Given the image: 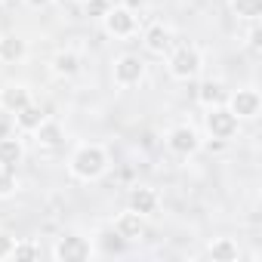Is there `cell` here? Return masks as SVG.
<instances>
[{"label":"cell","instance_id":"obj_8","mask_svg":"<svg viewBox=\"0 0 262 262\" xmlns=\"http://www.w3.org/2000/svg\"><path fill=\"white\" fill-rule=\"evenodd\" d=\"M90 244L77 234H68V237H59L56 247H53V256L59 262H80V259H90Z\"/></svg>","mask_w":262,"mask_h":262},{"label":"cell","instance_id":"obj_14","mask_svg":"<svg viewBox=\"0 0 262 262\" xmlns=\"http://www.w3.org/2000/svg\"><path fill=\"white\" fill-rule=\"evenodd\" d=\"M155 207H158V194L151 188H133L129 191V210L133 213L148 216V213H155Z\"/></svg>","mask_w":262,"mask_h":262},{"label":"cell","instance_id":"obj_1","mask_svg":"<svg viewBox=\"0 0 262 262\" xmlns=\"http://www.w3.org/2000/svg\"><path fill=\"white\" fill-rule=\"evenodd\" d=\"M105 167H108V155L99 145H80L71 155V176L74 179L93 182V179H99L105 173Z\"/></svg>","mask_w":262,"mask_h":262},{"label":"cell","instance_id":"obj_9","mask_svg":"<svg viewBox=\"0 0 262 262\" xmlns=\"http://www.w3.org/2000/svg\"><path fill=\"white\" fill-rule=\"evenodd\" d=\"M31 102V90L25 83H4L0 86V111L16 114Z\"/></svg>","mask_w":262,"mask_h":262},{"label":"cell","instance_id":"obj_16","mask_svg":"<svg viewBox=\"0 0 262 262\" xmlns=\"http://www.w3.org/2000/svg\"><path fill=\"white\" fill-rule=\"evenodd\" d=\"M225 99H228V93H225V86H222L219 80H207V83L198 90V102H201L204 108H216V105H225Z\"/></svg>","mask_w":262,"mask_h":262},{"label":"cell","instance_id":"obj_5","mask_svg":"<svg viewBox=\"0 0 262 262\" xmlns=\"http://www.w3.org/2000/svg\"><path fill=\"white\" fill-rule=\"evenodd\" d=\"M225 108H228L237 120H253V117L259 114V108H262V99H259L256 90H237V93H231V96L225 99Z\"/></svg>","mask_w":262,"mask_h":262},{"label":"cell","instance_id":"obj_4","mask_svg":"<svg viewBox=\"0 0 262 262\" xmlns=\"http://www.w3.org/2000/svg\"><path fill=\"white\" fill-rule=\"evenodd\" d=\"M198 71H201V53L194 47H179L170 56V74L176 80H191Z\"/></svg>","mask_w":262,"mask_h":262},{"label":"cell","instance_id":"obj_7","mask_svg":"<svg viewBox=\"0 0 262 262\" xmlns=\"http://www.w3.org/2000/svg\"><path fill=\"white\" fill-rule=\"evenodd\" d=\"M145 77V62L139 56H120L114 62V83L117 86H136Z\"/></svg>","mask_w":262,"mask_h":262},{"label":"cell","instance_id":"obj_26","mask_svg":"<svg viewBox=\"0 0 262 262\" xmlns=\"http://www.w3.org/2000/svg\"><path fill=\"white\" fill-rule=\"evenodd\" d=\"M25 4H28V7H37V10H40V7H47V4H50V0H25Z\"/></svg>","mask_w":262,"mask_h":262},{"label":"cell","instance_id":"obj_23","mask_svg":"<svg viewBox=\"0 0 262 262\" xmlns=\"http://www.w3.org/2000/svg\"><path fill=\"white\" fill-rule=\"evenodd\" d=\"M83 4H86V16H93V19H102L111 10L108 0H83Z\"/></svg>","mask_w":262,"mask_h":262},{"label":"cell","instance_id":"obj_18","mask_svg":"<svg viewBox=\"0 0 262 262\" xmlns=\"http://www.w3.org/2000/svg\"><path fill=\"white\" fill-rule=\"evenodd\" d=\"M77 68H80V59H77L74 53H56L53 71H56L59 77H71V74H77Z\"/></svg>","mask_w":262,"mask_h":262},{"label":"cell","instance_id":"obj_15","mask_svg":"<svg viewBox=\"0 0 262 262\" xmlns=\"http://www.w3.org/2000/svg\"><path fill=\"white\" fill-rule=\"evenodd\" d=\"M22 158H25L22 139H0V167L4 170H13Z\"/></svg>","mask_w":262,"mask_h":262},{"label":"cell","instance_id":"obj_24","mask_svg":"<svg viewBox=\"0 0 262 262\" xmlns=\"http://www.w3.org/2000/svg\"><path fill=\"white\" fill-rule=\"evenodd\" d=\"M13 256L16 259H37L40 256V247H34V244H16L13 247Z\"/></svg>","mask_w":262,"mask_h":262},{"label":"cell","instance_id":"obj_12","mask_svg":"<svg viewBox=\"0 0 262 262\" xmlns=\"http://www.w3.org/2000/svg\"><path fill=\"white\" fill-rule=\"evenodd\" d=\"M114 231L123 237V241H136V237H142L145 234V222H142V216L139 213H120L117 216V222H114Z\"/></svg>","mask_w":262,"mask_h":262},{"label":"cell","instance_id":"obj_20","mask_svg":"<svg viewBox=\"0 0 262 262\" xmlns=\"http://www.w3.org/2000/svg\"><path fill=\"white\" fill-rule=\"evenodd\" d=\"M231 10L247 22H256L262 16V0H231Z\"/></svg>","mask_w":262,"mask_h":262},{"label":"cell","instance_id":"obj_11","mask_svg":"<svg viewBox=\"0 0 262 262\" xmlns=\"http://www.w3.org/2000/svg\"><path fill=\"white\" fill-rule=\"evenodd\" d=\"M170 47H173V31L164 22H155L145 31V50L155 53V56H164V53H170Z\"/></svg>","mask_w":262,"mask_h":262},{"label":"cell","instance_id":"obj_22","mask_svg":"<svg viewBox=\"0 0 262 262\" xmlns=\"http://www.w3.org/2000/svg\"><path fill=\"white\" fill-rule=\"evenodd\" d=\"M16 191V176L13 170H0V198H10Z\"/></svg>","mask_w":262,"mask_h":262},{"label":"cell","instance_id":"obj_28","mask_svg":"<svg viewBox=\"0 0 262 262\" xmlns=\"http://www.w3.org/2000/svg\"><path fill=\"white\" fill-rule=\"evenodd\" d=\"M133 7H142V0H129V10H133Z\"/></svg>","mask_w":262,"mask_h":262},{"label":"cell","instance_id":"obj_6","mask_svg":"<svg viewBox=\"0 0 262 262\" xmlns=\"http://www.w3.org/2000/svg\"><path fill=\"white\" fill-rule=\"evenodd\" d=\"M102 22H105V31L111 37H129V34L136 31V13L129 10V7H111L102 16Z\"/></svg>","mask_w":262,"mask_h":262},{"label":"cell","instance_id":"obj_13","mask_svg":"<svg viewBox=\"0 0 262 262\" xmlns=\"http://www.w3.org/2000/svg\"><path fill=\"white\" fill-rule=\"evenodd\" d=\"M43 120H47V111L40 105H34V102H28L22 111H16V123H19V129H25V133H34Z\"/></svg>","mask_w":262,"mask_h":262},{"label":"cell","instance_id":"obj_19","mask_svg":"<svg viewBox=\"0 0 262 262\" xmlns=\"http://www.w3.org/2000/svg\"><path fill=\"white\" fill-rule=\"evenodd\" d=\"M34 133H37V142H40V145H47V148H56V145L62 142V129H59V123L43 120V123L34 129Z\"/></svg>","mask_w":262,"mask_h":262},{"label":"cell","instance_id":"obj_17","mask_svg":"<svg viewBox=\"0 0 262 262\" xmlns=\"http://www.w3.org/2000/svg\"><path fill=\"white\" fill-rule=\"evenodd\" d=\"M210 256H213V262H237L241 250L231 237H219V241L210 244Z\"/></svg>","mask_w":262,"mask_h":262},{"label":"cell","instance_id":"obj_25","mask_svg":"<svg viewBox=\"0 0 262 262\" xmlns=\"http://www.w3.org/2000/svg\"><path fill=\"white\" fill-rule=\"evenodd\" d=\"M13 247H16V237L7 234V231H0V259H10L13 256Z\"/></svg>","mask_w":262,"mask_h":262},{"label":"cell","instance_id":"obj_2","mask_svg":"<svg viewBox=\"0 0 262 262\" xmlns=\"http://www.w3.org/2000/svg\"><path fill=\"white\" fill-rule=\"evenodd\" d=\"M207 133L213 136V139H219V142H225V139H231L234 133H237V117L225 108V105H216V108H207Z\"/></svg>","mask_w":262,"mask_h":262},{"label":"cell","instance_id":"obj_10","mask_svg":"<svg viewBox=\"0 0 262 262\" xmlns=\"http://www.w3.org/2000/svg\"><path fill=\"white\" fill-rule=\"evenodd\" d=\"M28 56V40L19 34H4L0 37V62L4 65H19Z\"/></svg>","mask_w":262,"mask_h":262},{"label":"cell","instance_id":"obj_21","mask_svg":"<svg viewBox=\"0 0 262 262\" xmlns=\"http://www.w3.org/2000/svg\"><path fill=\"white\" fill-rule=\"evenodd\" d=\"M102 237H105L102 244H105V250H108V253H120V250L126 247V241H123V237H120V234H117L114 228H111V231H105Z\"/></svg>","mask_w":262,"mask_h":262},{"label":"cell","instance_id":"obj_3","mask_svg":"<svg viewBox=\"0 0 262 262\" xmlns=\"http://www.w3.org/2000/svg\"><path fill=\"white\" fill-rule=\"evenodd\" d=\"M167 148H170L173 155H182V158L194 155V151L201 148V136H198V129H194V126H188V123L173 126L170 133H167Z\"/></svg>","mask_w":262,"mask_h":262},{"label":"cell","instance_id":"obj_27","mask_svg":"<svg viewBox=\"0 0 262 262\" xmlns=\"http://www.w3.org/2000/svg\"><path fill=\"white\" fill-rule=\"evenodd\" d=\"M250 43H253V47H259V43H262V40H259V31H256V28H253V34H250Z\"/></svg>","mask_w":262,"mask_h":262}]
</instances>
